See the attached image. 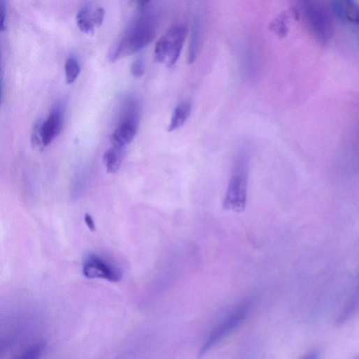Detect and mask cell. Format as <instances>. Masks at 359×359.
<instances>
[{
	"instance_id": "obj_1",
	"label": "cell",
	"mask_w": 359,
	"mask_h": 359,
	"mask_svg": "<svg viewBox=\"0 0 359 359\" xmlns=\"http://www.w3.org/2000/svg\"><path fill=\"white\" fill-rule=\"evenodd\" d=\"M139 10L138 19L111 51L112 62L140 51L154 39L159 18L156 8L152 2H142Z\"/></svg>"
},
{
	"instance_id": "obj_2",
	"label": "cell",
	"mask_w": 359,
	"mask_h": 359,
	"mask_svg": "<svg viewBox=\"0 0 359 359\" xmlns=\"http://www.w3.org/2000/svg\"><path fill=\"white\" fill-rule=\"evenodd\" d=\"M250 165L248 148L242 146L237 151L232 167L231 175L224 203V210L237 213L245 210Z\"/></svg>"
},
{
	"instance_id": "obj_3",
	"label": "cell",
	"mask_w": 359,
	"mask_h": 359,
	"mask_svg": "<svg viewBox=\"0 0 359 359\" xmlns=\"http://www.w3.org/2000/svg\"><path fill=\"white\" fill-rule=\"evenodd\" d=\"M330 11L316 1H303L296 10L298 17L300 16L309 33L322 43L328 42L333 35V23Z\"/></svg>"
},
{
	"instance_id": "obj_4",
	"label": "cell",
	"mask_w": 359,
	"mask_h": 359,
	"mask_svg": "<svg viewBox=\"0 0 359 359\" xmlns=\"http://www.w3.org/2000/svg\"><path fill=\"white\" fill-rule=\"evenodd\" d=\"M251 305V300L245 301L217 325L199 352V358L205 356L213 346L233 332L247 317Z\"/></svg>"
},
{
	"instance_id": "obj_5",
	"label": "cell",
	"mask_w": 359,
	"mask_h": 359,
	"mask_svg": "<svg viewBox=\"0 0 359 359\" xmlns=\"http://www.w3.org/2000/svg\"><path fill=\"white\" fill-rule=\"evenodd\" d=\"M187 33L186 25L177 23L173 24L158 41L159 49L168 67L173 66L181 56Z\"/></svg>"
},
{
	"instance_id": "obj_6",
	"label": "cell",
	"mask_w": 359,
	"mask_h": 359,
	"mask_svg": "<svg viewBox=\"0 0 359 359\" xmlns=\"http://www.w3.org/2000/svg\"><path fill=\"white\" fill-rule=\"evenodd\" d=\"M83 274L88 279H103L111 282H117L122 277L119 270L96 255H91L86 258Z\"/></svg>"
},
{
	"instance_id": "obj_7",
	"label": "cell",
	"mask_w": 359,
	"mask_h": 359,
	"mask_svg": "<svg viewBox=\"0 0 359 359\" xmlns=\"http://www.w3.org/2000/svg\"><path fill=\"white\" fill-rule=\"evenodd\" d=\"M104 17L105 10L103 8L86 5L78 13L77 24L82 33L94 34L95 29L102 25Z\"/></svg>"
},
{
	"instance_id": "obj_8",
	"label": "cell",
	"mask_w": 359,
	"mask_h": 359,
	"mask_svg": "<svg viewBox=\"0 0 359 359\" xmlns=\"http://www.w3.org/2000/svg\"><path fill=\"white\" fill-rule=\"evenodd\" d=\"M64 123V110L57 105L42 124V138L44 147L49 145L60 134Z\"/></svg>"
},
{
	"instance_id": "obj_9",
	"label": "cell",
	"mask_w": 359,
	"mask_h": 359,
	"mask_svg": "<svg viewBox=\"0 0 359 359\" xmlns=\"http://www.w3.org/2000/svg\"><path fill=\"white\" fill-rule=\"evenodd\" d=\"M330 10L343 23L359 26V4L355 1H333Z\"/></svg>"
},
{
	"instance_id": "obj_10",
	"label": "cell",
	"mask_w": 359,
	"mask_h": 359,
	"mask_svg": "<svg viewBox=\"0 0 359 359\" xmlns=\"http://www.w3.org/2000/svg\"><path fill=\"white\" fill-rule=\"evenodd\" d=\"M138 129V119H123L112 135L113 146L123 147L135 138Z\"/></svg>"
},
{
	"instance_id": "obj_11",
	"label": "cell",
	"mask_w": 359,
	"mask_h": 359,
	"mask_svg": "<svg viewBox=\"0 0 359 359\" xmlns=\"http://www.w3.org/2000/svg\"><path fill=\"white\" fill-rule=\"evenodd\" d=\"M192 108L191 101H185L180 103L173 112L168 131H174L184 126L191 114Z\"/></svg>"
},
{
	"instance_id": "obj_12",
	"label": "cell",
	"mask_w": 359,
	"mask_h": 359,
	"mask_svg": "<svg viewBox=\"0 0 359 359\" xmlns=\"http://www.w3.org/2000/svg\"><path fill=\"white\" fill-rule=\"evenodd\" d=\"M203 23L200 17H197L193 23L191 37L188 61L193 64L198 57L203 41Z\"/></svg>"
},
{
	"instance_id": "obj_13",
	"label": "cell",
	"mask_w": 359,
	"mask_h": 359,
	"mask_svg": "<svg viewBox=\"0 0 359 359\" xmlns=\"http://www.w3.org/2000/svg\"><path fill=\"white\" fill-rule=\"evenodd\" d=\"M123 159V147L113 146L104 154L103 161L107 171L110 173L117 172Z\"/></svg>"
},
{
	"instance_id": "obj_14",
	"label": "cell",
	"mask_w": 359,
	"mask_h": 359,
	"mask_svg": "<svg viewBox=\"0 0 359 359\" xmlns=\"http://www.w3.org/2000/svg\"><path fill=\"white\" fill-rule=\"evenodd\" d=\"M288 17L289 15L284 12L271 24L270 29L278 36L284 37L288 31Z\"/></svg>"
},
{
	"instance_id": "obj_15",
	"label": "cell",
	"mask_w": 359,
	"mask_h": 359,
	"mask_svg": "<svg viewBox=\"0 0 359 359\" xmlns=\"http://www.w3.org/2000/svg\"><path fill=\"white\" fill-rule=\"evenodd\" d=\"M80 73V66L78 60L69 58L65 65L66 80L67 84H73L78 79Z\"/></svg>"
},
{
	"instance_id": "obj_16",
	"label": "cell",
	"mask_w": 359,
	"mask_h": 359,
	"mask_svg": "<svg viewBox=\"0 0 359 359\" xmlns=\"http://www.w3.org/2000/svg\"><path fill=\"white\" fill-rule=\"evenodd\" d=\"M45 347L44 342L30 346L14 359H39Z\"/></svg>"
},
{
	"instance_id": "obj_17",
	"label": "cell",
	"mask_w": 359,
	"mask_h": 359,
	"mask_svg": "<svg viewBox=\"0 0 359 359\" xmlns=\"http://www.w3.org/2000/svg\"><path fill=\"white\" fill-rule=\"evenodd\" d=\"M43 121L37 122L33 129L31 134V143L34 147L43 149L44 147L42 138V124Z\"/></svg>"
},
{
	"instance_id": "obj_18",
	"label": "cell",
	"mask_w": 359,
	"mask_h": 359,
	"mask_svg": "<svg viewBox=\"0 0 359 359\" xmlns=\"http://www.w3.org/2000/svg\"><path fill=\"white\" fill-rule=\"evenodd\" d=\"M145 71V62L142 59H137L131 65V72L134 78H141Z\"/></svg>"
},
{
	"instance_id": "obj_19",
	"label": "cell",
	"mask_w": 359,
	"mask_h": 359,
	"mask_svg": "<svg viewBox=\"0 0 359 359\" xmlns=\"http://www.w3.org/2000/svg\"><path fill=\"white\" fill-rule=\"evenodd\" d=\"M7 8L5 3H0V27L2 31H5L7 28Z\"/></svg>"
},
{
	"instance_id": "obj_20",
	"label": "cell",
	"mask_w": 359,
	"mask_h": 359,
	"mask_svg": "<svg viewBox=\"0 0 359 359\" xmlns=\"http://www.w3.org/2000/svg\"><path fill=\"white\" fill-rule=\"evenodd\" d=\"M85 223H86L87 227L89 228V229L91 231L94 232L96 230V226H95L94 221L91 216L89 214H85Z\"/></svg>"
},
{
	"instance_id": "obj_21",
	"label": "cell",
	"mask_w": 359,
	"mask_h": 359,
	"mask_svg": "<svg viewBox=\"0 0 359 359\" xmlns=\"http://www.w3.org/2000/svg\"><path fill=\"white\" fill-rule=\"evenodd\" d=\"M319 354L316 351H312L306 354L301 359H318Z\"/></svg>"
},
{
	"instance_id": "obj_22",
	"label": "cell",
	"mask_w": 359,
	"mask_h": 359,
	"mask_svg": "<svg viewBox=\"0 0 359 359\" xmlns=\"http://www.w3.org/2000/svg\"><path fill=\"white\" fill-rule=\"evenodd\" d=\"M353 359H359V356L356 357Z\"/></svg>"
}]
</instances>
